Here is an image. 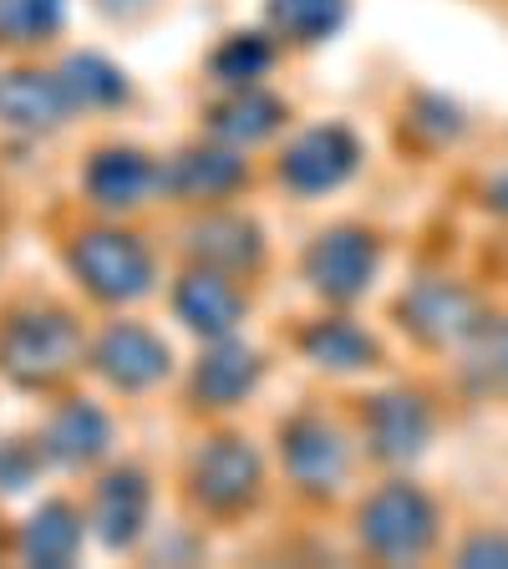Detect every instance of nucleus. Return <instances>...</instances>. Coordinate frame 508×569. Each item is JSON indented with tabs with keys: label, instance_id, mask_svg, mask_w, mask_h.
Returning a JSON list of instances; mask_svg holds the SVG:
<instances>
[{
	"label": "nucleus",
	"instance_id": "a211bd4d",
	"mask_svg": "<svg viewBox=\"0 0 508 569\" xmlns=\"http://www.w3.org/2000/svg\"><path fill=\"white\" fill-rule=\"evenodd\" d=\"M77 545H82V519H77L71 503H61V498L41 503L36 519L26 523V533H21V555L31 559V565H71Z\"/></svg>",
	"mask_w": 508,
	"mask_h": 569
},
{
	"label": "nucleus",
	"instance_id": "9d476101",
	"mask_svg": "<svg viewBox=\"0 0 508 569\" xmlns=\"http://www.w3.org/2000/svg\"><path fill=\"white\" fill-rule=\"evenodd\" d=\"M82 183L102 209H128V203H142L163 183V168H153L132 148H102V153H92Z\"/></svg>",
	"mask_w": 508,
	"mask_h": 569
},
{
	"label": "nucleus",
	"instance_id": "0eeeda50",
	"mask_svg": "<svg viewBox=\"0 0 508 569\" xmlns=\"http://www.w3.org/2000/svg\"><path fill=\"white\" fill-rule=\"evenodd\" d=\"M280 452L285 468L300 488L310 493H331L346 478V442L336 427H326L320 417H296V422L280 427Z\"/></svg>",
	"mask_w": 508,
	"mask_h": 569
},
{
	"label": "nucleus",
	"instance_id": "9b49d317",
	"mask_svg": "<svg viewBox=\"0 0 508 569\" xmlns=\"http://www.w3.org/2000/svg\"><path fill=\"white\" fill-rule=\"evenodd\" d=\"M173 310H178V320H183L189 331L229 336V331H235V320H239V310H245V296H239V290L219 270H193V274H183V280H178Z\"/></svg>",
	"mask_w": 508,
	"mask_h": 569
},
{
	"label": "nucleus",
	"instance_id": "20e7f679",
	"mask_svg": "<svg viewBox=\"0 0 508 569\" xmlns=\"http://www.w3.org/2000/svg\"><path fill=\"white\" fill-rule=\"evenodd\" d=\"M371 270H377V244L361 229H331L306 249V280L331 300L361 296L371 284Z\"/></svg>",
	"mask_w": 508,
	"mask_h": 569
},
{
	"label": "nucleus",
	"instance_id": "dca6fc26",
	"mask_svg": "<svg viewBox=\"0 0 508 569\" xmlns=\"http://www.w3.org/2000/svg\"><path fill=\"white\" fill-rule=\"evenodd\" d=\"M255 381H260V356L249 351V346L225 341L199 361V371H193V397H199L203 407H229V402H239Z\"/></svg>",
	"mask_w": 508,
	"mask_h": 569
},
{
	"label": "nucleus",
	"instance_id": "aec40b11",
	"mask_svg": "<svg viewBox=\"0 0 508 569\" xmlns=\"http://www.w3.org/2000/svg\"><path fill=\"white\" fill-rule=\"evenodd\" d=\"M300 346H306V356L316 367H331V371H361L377 361V341L361 326H351V320H316L300 336Z\"/></svg>",
	"mask_w": 508,
	"mask_h": 569
},
{
	"label": "nucleus",
	"instance_id": "c85d7f7f",
	"mask_svg": "<svg viewBox=\"0 0 508 569\" xmlns=\"http://www.w3.org/2000/svg\"><path fill=\"white\" fill-rule=\"evenodd\" d=\"M494 193H508V178H504V183H494ZM498 209H508V199L498 203Z\"/></svg>",
	"mask_w": 508,
	"mask_h": 569
},
{
	"label": "nucleus",
	"instance_id": "39448f33",
	"mask_svg": "<svg viewBox=\"0 0 508 569\" xmlns=\"http://www.w3.org/2000/svg\"><path fill=\"white\" fill-rule=\"evenodd\" d=\"M356 168V138L346 128H310L300 132L280 158V178L296 193H326Z\"/></svg>",
	"mask_w": 508,
	"mask_h": 569
},
{
	"label": "nucleus",
	"instance_id": "ddd939ff",
	"mask_svg": "<svg viewBox=\"0 0 508 569\" xmlns=\"http://www.w3.org/2000/svg\"><path fill=\"white\" fill-rule=\"evenodd\" d=\"M367 432H371V448H377V458L407 462V458H417V452H422L432 422H427V407L417 402V397L387 391V397H377V402H371Z\"/></svg>",
	"mask_w": 508,
	"mask_h": 569
},
{
	"label": "nucleus",
	"instance_id": "f8f14e48",
	"mask_svg": "<svg viewBox=\"0 0 508 569\" xmlns=\"http://www.w3.org/2000/svg\"><path fill=\"white\" fill-rule=\"evenodd\" d=\"M245 183V158L225 153V148H189L163 168L158 189L178 193V199H225Z\"/></svg>",
	"mask_w": 508,
	"mask_h": 569
},
{
	"label": "nucleus",
	"instance_id": "4be33fe9",
	"mask_svg": "<svg viewBox=\"0 0 508 569\" xmlns=\"http://www.w3.org/2000/svg\"><path fill=\"white\" fill-rule=\"evenodd\" d=\"M280 118H285V107L275 102V97L239 92L235 102H225L213 112V132H219V138H235V142H260L280 128Z\"/></svg>",
	"mask_w": 508,
	"mask_h": 569
},
{
	"label": "nucleus",
	"instance_id": "6ab92c4d",
	"mask_svg": "<svg viewBox=\"0 0 508 569\" xmlns=\"http://www.w3.org/2000/svg\"><path fill=\"white\" fill-rule=\"evenodd\" d=\"M189 249L203 254L209 264H219V270H245V264L260 260V234L235 213H213V219L189 229Z\"/></svg>",
	"mask_w": 508,
	"mask_h": 569
},
{
	"label": "nucleus",
	"instance_id": "412c9836",
	"mask_svg": "<svg viewBox=\"0 0 508 569\" xmlns=\"http://www.w3.org/2000/svg\"><path fill=\"white\" fill-rule=\"evenodd\" d=\"M462 371L478 391H508V320H478Z\"/></svg>",
	"mask_w": 508,
	"mask_h": 569
},
{
	"label": "nucleus",
	"instance_id": "6e6552de",
	"mask_svg": "<svg viewBox=\"0 0 508 569\" xmlns=\"http://www.w3.org/2000/svg\"><path fill=\"white\" fill-rule=\"evenodd\" d=\"M92 367L102 371L112 387L142 391L168 371V346L158 341L148 326H138V320H118V326H107V336L97 341Z\"/></svg>",
	"mask_w": 508,
	"mask_h": 569
},
{
	"label": "nucleus",
	"instance_id": "5701e85b",
	"mask_svg": "<svg viewBox=\"0 0 508 569\" xmlns=\"http://www.w3.org/2000/svg\"><path fill=\"white\" fill-rule=\"evenodd\" d=\"M61 87H67L71 107H112L128 97V82L118 77V67H107L102 57H71L61 67Z\"/></svg>",
	"mask_w": 508,
	"mask_h": 569
},
{
	"label": "nucleus",
	"instance_id": "cd10ccee",
	"mask_svg": "<svg viewBox=\"0 0 508 569\" xmlns=\"http://www.w3.org/2000/svg\"><path fill=\"white\" fill-rule=\"evenodd\" d=\"M462 565H508V539L504 533H478L462 545Z\"/></svg>",
	"mask_w": 508,
	"mask_h": 569
},
{
	"label": "nucleus",
	"instance_id": "f3484780",
	"mask_svg": "<svg viewBox=\"0 0 508 569\" xmlns=\"http://www.w3.org/2000/svg\"><path fill=\"white\" fill-rule=\"evenodd\" d=\"M107 442H112L107 417L97 412L92 402H67L47 422V442H41V448H47L57 462H92Z\"/></svg>",
	"mask_w": 508,
	"mask_h": 569
},
{
	"label": "nucleus",
	"instance_id": "4468645a",
	"mask_svg": "<svg viewBox=\"0 0 508 569\" xmlns=\"http://www.w3.org/2000/svg\"><path fill=\"white\" fill-rule=\"evenodd\" d=\"M92 519H97V533L107 539V549L132 545L142 533V523H148V483H142V473H132V468L107 473L97 483Z\"/></svg>",
	"mask_w": 508,
	"mask_h": 569
},
{
	"label": "nucleus",
	"instance_id": "393cba45",
	"mask_svg": "<svg viewBox=\"0 0 508 569\" xmlns=\"http://www.w3.org/2000/svg\"><path fill=\"white\" fill-rule=\"evenodd\" d=\"M61 0H0V36L6 41H41L57 31Z\"/></svg>",
	"mask_w": 508,
	"mask_h": 569
},
{
	"label": "nucleus",
	"instance_id": "1a4fd4ad",
	"mask_svg": "<svg viewBox=\"0 0 508 569\" xmlns=\"http://www.w3.org/2000/svg\"><path fill=\"white\" fill-rule=\"evenodd\" d=\"M402 326H412L422 341L448 346L478 331V300L452 280H422L417 290L402 296Z\"/></svg>",
	"mask_w": 508,
	"mask_h": 569
},
{
	"label": "nucleus",
	"instance_id": "2eb2a0df",
	"mask_svg": "<svg viewBox=\"0 0 508 569\" xmlns=\"http://www.w3.org/2000/svg\"><path fill=\"white\" fill-rule=\"evenodd\" d=\"M71 112V97L61 77H41V71H11L0 77V118L16 128H57Z\"/></svg>",
	"mask_w": 508,
	"mask_h": 569
},
{
	"label": "nucleus",
	"instance_id": "7ed1b4c3",
	"mask_svg": "<svg viewBox=\"0 0 508 569\" xmlns=\"http://www.w3.org/2000/svg\"><path fill=\"white\" fill-rule=\"evenodd\" d=\"M71 270L82 274V284L102 300H132L153 280L148 249L132 234H112V229H97V234L77 239L71 244Z\"/></svg>",
	"mask_w": 508,
	"mask_h": 569
},
{
	"label": "nucleus",
	"instance_id": "f257e3e1",
	"mask_svg": "<svg viewBox=\"0 0 508 569\" xmlns=\"http://www.w3.org/2000/svg\"><path fill=\"white\" fill-rule=\"evenodd\" d=\"M82 356V336L61 310H36V316H11L0 331V371L16 387H51L67 377Z\"/></svg>",
	"mask_w": 508,
	"mask_h": 569
},
{
	"label": "nucleus",
	"instance_id": "423d86ee",
	"mask_svg": "<svg viewBox=\"0 0 508 569\" xmlns=\"http://www.w3.org/2000/svg\"><path fill=\"white\" fill-rule=\"evenodd\" d=\"M255 483H260V458L239 438H213L193 458V498L203 509H239L255 498Z\"/></svg>",
	"mask_w": 508,
	"mask_h": 569
},
{
	"label": "nucleus",
	"instance_id": "b1692460",
	"mask_svg": "<svg viewBox=\"0 0 508 569\" xmlns=\"http://www.w3.org/2000/svg\"><path fill=\"white\" fill-rule=\"evenodd\" d=\"M346 16V0H270V21L290 41H320L331 36Z\"/></svg>",
	"mask_w": 508,
	"mask_h": 569
},
{
	"label": "nucleus",
	"instance_id": "f03ea898",
	"mask_svg": "<svg viewBox=\"0 0 508 569\" xmlns=\"http://www.w3.org/2000/svg\"><path fill=\"white\" fill-rule=\"evenodd\" d=\"M432 503L412 483H387L361 509V545L381 559H417L432 545Z\"/></svg>",
	"mask_w": 508,
	"mask_h": 569
},
{
	"label": "nucleus",
	"instance_id": "bb28decb",
	"mask_svg": "<svg viewBox=\"0 0 508 569\" xmlns=\"http://www.w3.org/2000/svg\"><path fill=\"white\" fill-rule=\"evenodd\" d=\"M41 452H47V448H31V442H21V438L0 442V488H6V493H16V488L31 483L36 468H41Z\"/></svg>",
	"mask_w": 508,
	"mask_h": 569
},
{
	"label": "nucleus",
	"instance_id": "a878e982",
	"mask_svg": "<svg viewBox=\"0 0 508 569\" xmlns=\"http://www.w3.org/2000/svg\"><path fill=\"white\" fill-rule=\"evenodd\" d=\"M270 67V41L265 36H229L225 47L213 51V77L219 82H255Z\"/></svg>",
	"mask_w": 508,
	"mask_h": 569
}]
</instances>
